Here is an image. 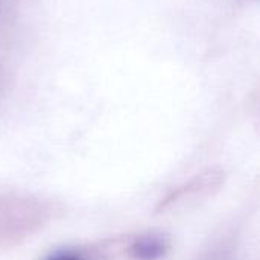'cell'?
Returning <instances> with one entry per match:
<instances>
[{"label":"cell","instance_id":"cell-2","mask_svg":"<svg viewBox=\"0 0 260 260\" xmlns=\"http://www.w3.org/2000/svg\"><path fill=\"white\" fill-rule=\"evenodd\" d=\"M46 260H85L82 256H79L75 251H58L52 256H49Z\"/></svg>","mask_w":260,"mask_h":260},{"label":"cell","instance_id":"cell-1","mask_svg":"<svg viewBox=\"0 0 260 260\" xmlns=\"http://www.w3.org/2000/svg\"><path fill=\"white\" fill-rule=\"evenodd\" d=\"M166 241L157 235L140 236L134 241L129 251L136 260H158L166 253Z\"/></svg>","mask_w":260,"mask_h":260}]
</instances>
